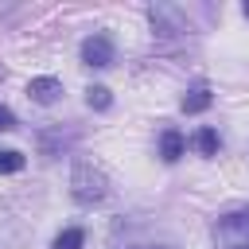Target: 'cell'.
Wrapping results in <instances>:
<instances>
[{
  "instance_id": "52a82bcc",
  "label": "cell",
  "mask_w": 249,
  "mask_h": 249,
  "mask_svg": "<svg viewBox=\"0 0 249 249\" xmlns=\"http://www.w3.org/2000/svg\"><path fill=\"white\" fill-rule=\"evenodd\" d=\"M195 148H198L202 156H218V132H214V128H198V132H195Z\"/></svg>"
},
{
  "instance_id": "9c48e42d",
  "label": "cell",
  "mask_w": 249,
  "mask_h": 249,
  "mask_svg": "<svg viewBox=\"0 0 249 249\" xmlns=\"http://www.w3.org/2000/svg\"><path fill=\"white\" fill-rule=\"evenodd\" d=\"M86 105H89V109H109V105H113V93H109L105 86H89V89H86Z\"/></svg>"
},
{
  "instance_id": "ba28073f",
  "label": "cell",
  "mask_w": 249,
  "mask_h": 249,
  "mask_svg": "<svg viewBox=\"0 0 249 249\" xmlns=\"http://www.w3.org/2000/svg\"><path fill=\"white\" fill-rule=\"evenodd\" d=\"M82 241H86V230L70 226V230H62V233L54 237V249H82Z\"/></svg>"
},
{
  "instance_id": "6da1fadb",
  "label": "cell",
  "mask_w": 249,
  "mask_h": 249,
  "mask_svg": "<svg viewBox=\"0 0 249 249\" xmlns=\"http://www.w3.org/2000/svg\"><path fill=\"white\" fill-rule=\"evenodd\" d=\"M105 191H109V183H105V175L93 167V163H86V160H78L74 163V175H70V195L78 198V202H101L105 198Z\"/></svg>"
},
{
  "instance_id": "3957f363",
  "label": "cell",
  "mask_w": 249,
  "mask_h": 249,
  "mask_svg": "<svg viewBox=\"0 0 249 249\" xmlns=\"http://www.w3.org/2000/svg\"><path fill=\"white\" fill-rule=\"evenodd\" d=\"M82 62L86 66H93V70H105V66H113V39L109 35H86L82 39Z\"/></svg>"
},
{
  "instance_id": "7c38bea8",
  "label": "cell",
  "mask_w": 249,
  "mask_h": 249,
  "mask_svg": "<svg viewBox=\"0 0 249 249\" xmlns=\"http://www.w3.org/2000/svg\"><path fill=\"white\" fill-rule=\"evenodd\" d=\"M241 12H245V16H249V0H245V4H241Z\"/></svg>"
},
{
  "instance_id": "7a4b0ae2",
  "label": "cell",
  "mask_w": 249,
  "mask_h": 249,
  "mask_svg": "<svg viewBox=\"0 0 249 249\" xmlns=\"http://www.w3.org/2000/svg\"><path fill=\"white\" fill-rule=\"evenodd\" d=\"M218 249H249V210H230L214 222Z\"/></svg>"
},
{
  "instance_id": "5b68a950",
  "label": "cell",
  "mask_w": 249,
  "mask_h": 249,
  "mask_svg": "<svg viewBox=\"0 0 249 249\" xmlns=\"http://www.w3.org/2000/svg\"><path fill=\"white\" fill-rule=\"evenodd\" d=\"M210 101H214V93H210V86L206 82H198V86H191L187 93H183V113H202V109H210Z\"/></svg>"
},
{
  "instance_id": "4fadbf2b",
  "label": "cell",
  "mask_w": 249,
  "mask_h": 249,
  "mask_svg": "<svg viewBox=\"0 0 249 249\" xmlns=\"http://www.w3.org/2000/svg\"><path fill=\"white\" fill-rule=\"evenodd\" d=\"M144 249H156V245H144ZM160 249H163V245H160Z\"/></svg>"
},
{
  "instance_id": "8fae6325",
  "label": "cell",
  "mask_w": 249,
  "mask_h": 249,
  "mask_svg": "<svg viewBox=\"0 0 249 249\" xmlns=\"http://www.w3.org/2000/svg\"><path fill=\"white\" fill-rule=\"evenodd\" d=\"M12 128H16V113L8 105H0V132H12Z\"/></svg>"
},
{
  "instance_id": "30bf717a",
  "label": "cell",
  "mask_w": 249,
  "mask_h": 249,
  "mask_svg": "<svg viewBox=\"0 0 249 249\" xmlns=\"http://www.w3.org/2000/svg\"><path fill=\"white\" fill-rule=\"evenodd\" d=\"M23 167V156L16 152V148H0V175H12V171H19Z\"/></svg>"
},
{
  "instance_id": "8992f818",
  "label": "cell",
  "mask_w": 249,
  "mask_h": 249,
  "mask_svg": "<svg viewBox=\"0 0 249 249\" xmlns=\"http://www.w3.org/2000/svg\"><path fill=\"white\" fill-rule=\"evenodd\" d=\"M183 148H187L183 132H179V128H163V136H160V156H163L167 163H175V160L183 156Z\"/></svg>"
},
{
  "instance_id": "277c9868",
  "label": "cell",
  "mask_w": 249,
  "mask_h": 249,
  "mask_svg": "<svg viewBox=\"0 0 249 249\" xmlns=\"http://www.w3.org/2000/svg\"><path fill=\"white\" fill-rule=\"evenodd\" d=\"M58 93H62V82H58V78H31V82H27V97L39 101V105L58 101Z\"/></svg>"
}]
</instances>
